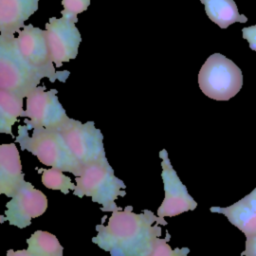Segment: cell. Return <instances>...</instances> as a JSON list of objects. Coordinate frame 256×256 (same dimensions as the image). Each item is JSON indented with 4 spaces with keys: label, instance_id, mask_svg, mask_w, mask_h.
Returning <instances> with one entry per match:
<instances>
[{
    "label": "cell",
    "instance_id": "2",
    "mask_svg": "<svg viewBox=\"0 0 256 256\" xmlns=\"http://www.w3.org/2000/svg\"><path fill=\"white\" fill-rule=\"evenodd\" d=\"M29 131L25 124L18 127L16 141L23 150L31 152L44 165L80 176L83 165L69 152L57 129L34 128L32 135Z\"/></svg>",
    "mask_w": 256,
    "mask_h": 256
},
{
    "label": "cell",
    "instance_id": "24",
    "mask_svg": "<svg viewBox=\"0 0 256 256\" xmlns=\"http://www.w3.org/2000/svg\"><path fill=\"white\" fill-rule=\"evenodd\" d=\"M7 256H35L32 253H30L28 250H17L14 251L12 249L7 251Z\"/></svg>",
    "mask_w": 256,
    "mask_h": 256
},
{
    "label": "cell",
    "instance_id": "22",
    "mask_svg": "<svg viewBox=\"0 0 256 256\" xmlns=\"http://www.w3.org/2000/svg\"><path fill=\"white\" fill-rule=\"evenodd\" d=\"M240 256H256V235L246 237L245 249Z\"/></svg>",
    "mask_w": 256,
    "mask_h": 256
},
{
    "label": "cell",
    "instance_id": "1",
    "mask_svg": "<svg viewBox=\"0 0 256 256\" xmlns=\"http://www.w3.org/2000/svg\"><path fill=\"white\" fill-rule=\"evenodd\" d=\"M161 225H167L164 217L150 210L135 213L132 206H127L113 211L106 226L96 225L97 235L92 242L111 256H151L161 236Z\"/></svg>",
    "mask_w": 256,
    "mask_h": 256
},
{
    "label": "cell",
    "instance_id": "8",
    "mask_svg": "<svg viewBox=\"0 0 256 256\" xmlns=\"http://www.w3.org/2000/svg\"><path fill=\"white\" fill-rule=\"evenodd\" d=\"M58 91L50 89L46 91L44 85L37 86L26 98V110L22 117L28 130L34 128L59 129L69 120L65 109L57 97Z\"/></svg>",
    "mask_w": 256,
    "mask_h": 256
},
{
    "label": "cell",
    "instance_id": "15",
    "mask_svg": "<svg viewBox=\"0 0 256 256\" xmlns=\"http://www.w3.org/2000/svg\"><path fill=\"white\" fill-rule=\"evenodd\" d=\"M208 18L220 28L226 29L235 22L246 23L248 18L238 12L234 0H200Z\"/></svg>",
    "mask_w": 256,
    "mask_h": 256
},
{
    "label": "cell",
    "instance_id": "13",
    "mask_svg": "<svg viewBox=\"0 0 256 256\" xmlns=\"http://www.w3.org/2000/svg\"><path fill=\"white\" fill-rule=\"evenodd\" d=\"M39 0H0V35H14L38 9Z\"/></svg>",
    "mask_w": 256,
    "mask_h": 256
},
{
    "label": "cell",
    "instance_id": "10",
    "mask_svg": "<svg viewBox=\"0 0 256 256\" xmlns=\"http://www.w3.org/2000/svg\"><path fill=\"white\" fill-rule=\"evenodd\" d=\"M46 208L45 194L25 181L6 204L5 216H1V222L6 220L10 225L22 229L29 226L33 218L41 216Z\"/></svg>",
    "mask_w": 256,
    "mask_h": 256
},
{
    "label": "cell",
    "instance_id": "3",
    "mask_svg": "<svg viewBox=\"0 0 256 256\" xmlns=\"http://www.w3.org/2000/svg\"><path fill=\"white\" fill-rule=\"evenodd\" d=\"M126 185L114 175V170L107 160L89 163L83 166L80 176L76 177V188L73 194L78 197H90L93 202L102 205L101 210L115 211L120 209L115 200L126 195Z\"/></svg>",
    "mask_w": 256,
    "mask_h": 256
},
{
    "label": "cell",
    "instance_id": "14",
    "mask_svg": "<svg viewBox=\"0 0 256 256\" xmlns=\"http://www.w3.org/2000/svg\"><path fill=\"white\" fill-rule=\"evenodd\" d=\"M210 211L225 215L229 222L246 237L256 235V212L243 199L228 207H211Z\"/></svg>",
    "mask_w": 256,
    "mask_h": 256
},
{
    "label": "cell",
    "instance_id": "21",
    "mask_svg": "<svg viewBox=\"0 0 256 256\" xmlns=\"http://www.w3.org/2000/svg\"><path fill=\"white\" fill-rule=\"evenodd\" d=\"M242 37L248 41L250 49L256 51V25L242 28Z\"/></svg>",
    "mask_w": 256,
    "mask_h": 256
},
{
    "label": "cell",
    "instance_id": "5",
    "mask_svg": "<svg viewBox=\"0 0 256 256\" xmlns=\"http://www.w3.org/2000/svg\"><path fill=\"white\" fill-rule=\"evenodd\" d=\"M201 91L216 101H228L242 88L241 69L230 59L220 53L210 55L198 74Z\"/></svg>",
    "mask_w": 256,
    "mask_h": 256
},
{
    "label": "cell",
    "instance_id": "20",
    "mask_svg": "<svg viewBox=\"0 0 256 256\" xmlns=\"http://www.w3.org/2000/svg\"><path fill=\"white\" fill-rule=\"evenodd\" d=\"M91 0H61L64 11L67 13L78 15L88 9Z\"/></svg>",
    "mask_w": 256,
    "mask_h": 256
},
{
    "label": "cell",
    "instance_id": "11",
    "mask_svg": "<svg viewBox=\"0 0 256 256\" xmlns=\"http://www.w3.org/2000/svg\"><path fill=\"white\" fill-rule=\"evenodd\" d=\"M159 156L162 159V179L165 197L161 206L157 209V215L160 217H173L183 212L194 210L197 207V202L189 195L186 186L179 179L171 165L167 151L163 149Z\"/></svg>",
    "mask_w": 256,
    "mask_h": 256
},
{
    "label": "cell",
    "instance_id": "4",
    "mask_svg": "<svg viewBox=\"0 0 256 256\" xmlns=\"http://www.w3.org/2000/svg\"><path fill=\"white\" fill-rule=\"evenodd\" d=\"M42 75L22 56L14 35H0V89L27 97Z\"/></svg>",
    "mask_w": 256,
    "mask_h": 256
},
{
    "label": "cell",
    "instance_id": "17",
    "mask_svg": "<svg viewBox=\"0 0 256 256\" xmlns=\"http://www.w3.org/2000/svg\"><path fill=\"white\" fill-rule=\"evenodd\" d=\"M27 250L35 256H63V247L55 235L47 231H35L26 240Z\"/></svg>",
    "mask_w": 256,
    "mask_h": 256
},
{
    "label": "cell",
    "instance_id": "9",
    "mask_svg": "<svg viewBox=\"0 0 256 256\" xmlns=\"http://www.w3.org/2000/svg\"><path fill=\"white\" fill-rule=\"evenodd\" d=\"M61 18L50 17L45 24L46 36L53 62L61 67L64 62L75 59L82 41L81 34L76 27L77 15L61 11Z\"/></svg>",
    "mask_w": 256,
    "mask_h": 256
},
{
    "label": "cell",
    "instance_id": "23",
    "mask_svg": "<svg viewBox=\"0 0 256 256\" xmlns=\"http://www.w3.org/2000/svg\"><path fill=\"white\" fill-rule=\"evenodd\" d=\"M242 199L256 212V187L249 194L244 196Z\"/></svg>",
    "mask_w": 256,
    "mask_h": 256
},
{
    "label": "cell",
    "instance_id": "6",
    "mask_svg": "<svg viewBox=\"0 0 256 256\" xmlns=\"http://www.w3.org/2000/svg\"><path fill=\"white\" fill-rule=\"evenodd\" d=\"M69 152L84 166L89 163L107 160L103 136L93 121L81 123L69 118L57 129Z\"/></svg>",
    "mask_w": 256,
    "mask_h": 256
},
{
    "label": "cell",
    "instance_id": "12",
    "mask_svg": "<svg viewBox=\"0 0 256 256\" xmlns=\"http://www.w3.org/2000/svg\"><path fill=\"white\" fill-rule=\"evenodd\" d=\"M25 182L19 152L14 143L0 145V193L12 197Z\"/></svg>",
    "mask_w": 256,
    "mask_h": 256
},
{
    "label": "cell",
    "instance_id": "18",
    "mask_svg": "<svg viewBox=\"0 0 256 256\" xmlns=\"http://www.w3.org/2000/svg\"><path fill=\"white\" fill-rule=\"evenodd\" d=\"M39 171H42L41 178L43 185L49 189L60 190L64 194H68L70 190L74 191L76 188L71 179L59 169H40Z\"/></svg>",
    "mask_w": 256,
    "mask_h": 256
},
{
    "label": "cell",
    "instance_id": "7",
    "mask_svg": "<svg viewBox=\"0 0 256 256\" xmlns=\"http://www.w3.org/2000/svg\"><path fill=\"white\" fill-rule=\"evenodd\" d=\"M18 48L24 59L36 69L43 78H48L50 82L59 80L66 82L69 71H56L47 41L46 30L34 27L32 24L24 25L18 32Z\"/></svg>",
    "mask_w": 256,
    "mask_h": 256
},
{
    "label": "cell",
    "instance_id": "16",
    "mask_svg": "<svg viewBox=\"0 0 256 256\" xmlns=\"http://www.w3.org/2000/svg\"><path fill=\"white\" fill-rule=\"evenodd\" d=\"M23 98L0 89V132L12 136V125L23 115Z\"/></svg>",
    "mask_w": 256,
    "mask_h": 256
},
{
    "label": "cell",
    "instance_id": "19",
    "mask_svg": "<svg viewBox=\"0 0 256 256\" xmlns=\"http://www.w3.org/2000/svg\"><path fill=\"white\" fill-rule=\"evenodd\" d=\"M171 236L166 232L165 238H157L155 248L151 254V256H187L189 253V248L183 247V248H176L172 249L170 245L168 244V241L170 240Z\"/></svg>",
    "mask_w": 256,
    "mask_h": 256
}]
</instances>
